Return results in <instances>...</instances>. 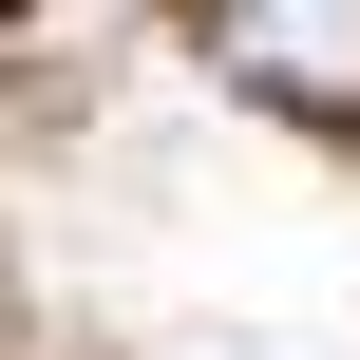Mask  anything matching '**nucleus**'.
<instances>
[{
    "mask_svg": "<svg viewBox=\"0 0 360 360\" xmlns=\"http://www.w3.org/2000/svg\"><path fill=\"white\" fill-rule=\"evenodd\" d=\"M209 57H228L266 114L360 133V0H209Z\"/></svg>",
    "mask_w": 360,
    "mask_h": 360,
    "instance_id": "1",
    "label": "nucleus"
}]
</instances>
